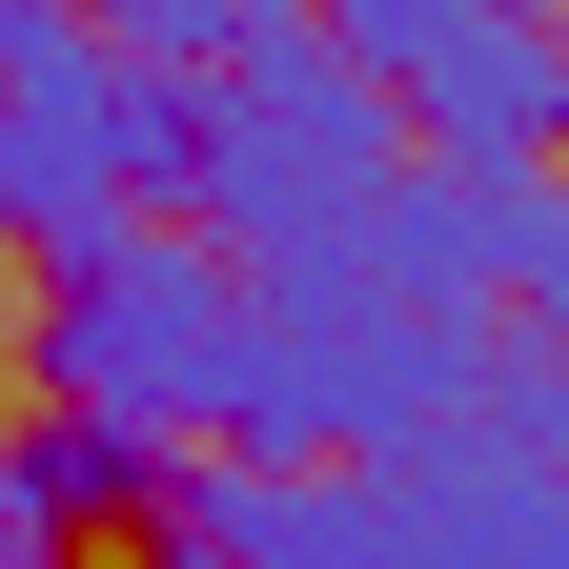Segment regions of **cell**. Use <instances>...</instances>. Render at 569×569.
Returning <instances> with one entry per match:
<instances>
[{
    "mask_svg": "<svg viewBox=\"0 0 569 569\" xmlns=\"http://www.w3.org/2000/svg\"><path fill=\"white\" fill-rule=\"evenodd\" d=\"M224 549L244 569H569V468L427 427V448H326V468H244L224 448Z\"/></svg>",
    "mask_w": 569,
    "mask_h": 569,
    "instance_id": "obj_1",
    "label": "cell"
},
{
    "mask_svg": "<svg viewBox=\"0 0 569 569\" xmlns=\"http://www.w3.org/2000/svg\"><path fill=\"white\" fill-rule=\"evenodd\" d=\"M41 387L142 448H244V264L183 224H102L82 264H41Z\"/></svg>",
    "mask_w": 569,
    "mask_h": 569,
    "instance_id": "obj_2",
    "label": "cell"
},
{
    "mask_svg": "<svg viewBox=\"0 0 569 569\" xmlns=\"http://www.w3.org/2000/svg\"><path fill=\"white\" fill-rule=\"evenodd\" d=\"M163 468H183V448H142V427H82V407L0 427V569H82V549H122L142 509H163Z\"/></svg>",
    "mask_w": 569,
    "mask_h": 569,
    "instance_id": "obj_4",
    "label": "cell"
},
{
    "mask_svg": "<svg viewBox=\"0 0 569 569\" xmlns=\"http://www.w3.org/2000/svg\"><path fill=\"white\" fill-rule=\"evenodd\" d=\"M306 21H326V41H346V61L387 82L407 41H448V21H549V0H306Z\"/></svg>",
    "mask_w": 569,
    "mask_h": 569,
    "instance_id": "obj_5",
    "label": "cell"
},
{
    "mask_svg": "<svg viewBox=\"0 0 569 569\" xmlns=\"http://www.w3.org/2000/svg\"><path fill=\"white\" fill-rule=\"evenodd\" d=\"M163 183H183V82L102 61L82 21H61V41H0V244H21V264H82Z\"/></svg>",
    "mask_w": 569,
    "mask_h": 569,
    "instance_id": "obj_3",
    "label": "cell"
}]
</instances>
